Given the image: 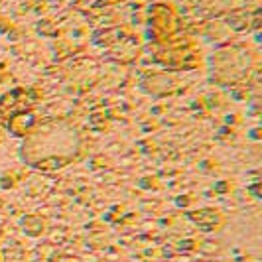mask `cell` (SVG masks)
I'll list each match as a JSON object with an SVG mask.
<instances>
[{"label": "cell", "instance_id": "cell-1", "mask_svg": "<svg viewBox=\"0 0 262 262\" xmlns=\"http://www.w3.org/2000/svg\"><path fill=\"white\" fill-rule=\"evenodd\" d=\"M79 150L77 130L63 123L40 126L26 138L22 158L38 170H60L67 166Z\"/></svg>", "mask_w": 262, "mask_h": 262}]
</instances>
